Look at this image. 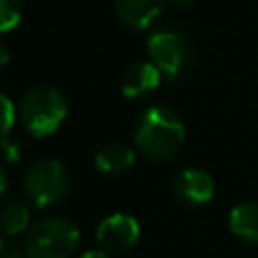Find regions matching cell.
<instances>
[{
	"instance_id": "1",
	"label": "cell",
	"mask_w": 258,
	"mask_h": 258,
	"mask_svg": "<svg viewBox=\"0 0 258 258\" xmlns=\"http://www.w3.org/2000/svg\"><path fill=\"white\" fill-rule=\"evenodd\" d=\"M185 127L183 121L167 107L153 105L137 121L135 145L151 161H167L175 157L183 145Z\"/></svg>"
},
{
	"instance_id": "2",
	"label": "cell",
	"mask_w": 258,
	"mask_h": 258,
	"mask_svg": "<svg viewBox=\"0 0 258 258\" xmlns=\"http://www.w3.org/2000/svg\"><path fill=\"white\" fill-rule=\"evenodd\" d=\"M67 117V101L62 93L50 85H36L28 89L18 107L16 119L32 137H46L54 133Z\"/></svg>"
},
{
	"instance_id": "3",
	"label": "cell",
	"mask_w": 258,
	"mask_h": 258,
	"mask_svg": "<svg viewBox=\"0 0 258 258\" xmlns=\"http://www.w3.org/2000/svg\"><path fill=\"white\" fill-rule=\"evenodd\" d=\"M81 242L79 228L62 216H46L24 234L26 258H71Z\"/></svg>"
},
{
	"instance_id": "4",
	"label": "cell",
	"mask_w": 258,
	"mask_h": 258,
	"mask_svg": "<svg viewBox=\"0 0 258 258\" xmlns=\"http://www.w3.org/2000/svg\"><path fill=\"white\" fill-rule=\"evenodd\" d=\"M22 187L26 198L36 208H48L58 204L69 189L67 167L58 159H36L22 175Z\"/></svg>"
},
{
	"instance_id": "5",
	"label": "cell",
	"mask_w": 258,
	"mask_h": 258,
	"mask_svg": "<svg viewBox=\"0 0 258 258\" xmlns=\"http://www.w3.org/2000/svg\"><path fill=\"white\" fill-rule=\"evenodd\" d=\"M147 52L159 73L171 81L185 77L191 67V44L185 34L173 28L155 30L147 40Z\"/></svg>"
},
{
	"instance_id": "6",
	"label": "cell",
	"mask_w": 258,
	"mask_h": 258,
	"mask_svg": "<svg viewBox=\"0 0 258 258\" xmlns=\"http://www.w3.org/2000/svg\"><path fill=\"white\" fill-rule=\"evenodd\" d=\"M139 240V222L129 214H111L97 226V242L111 252H125Z\"/></svg>"
},
{
	"instance_id": "7",
	"label": "cell",
	"mask_w": 258,
	"mask_h": 258,
	"mask_svg": "<svg viewBox=\"0 0 258 258\" xmlns=\"http://www.w3.org/2000/svg\"><path fill=\"white\" fill-rule=\"evenodd\" d=\"M173 196L185 206H204L214 198V179L208 171L198 167H185L175 173L171 181Z\"/></svg>"
},
{
	"instance_id": "8",
	"label": "cell",
	"mask_w": 258,
	"mask_h": 258,
	"mask_svg": "<svg viewBox=\"0 0 258 258\" xmlns=\"http://www.w3.org/2000/svg\"><path fill=\"white\" fill-rule=\"evenodd\" d=\"M161 81V73L153 62L147 60H139L129 64L123 75H121V91L125 97L135 99V97H143L151 91H155L159 87Z\"/></svg>"
},
{
	"instance_id": "9",
	"label": "cell",
	"mask_w": 258,
	"mask_h": 258,
	"mask_svg": "<svg viewBox=\"0 0 258 258\" xmlns=\"http://www.w3.org/2000/svg\"><path fill=\"white\" fill-rule=\"evenodd\" d=\"M113 4L123 24L135 30H143L157 20L165 0H115Z\"/></svg>"
},
{
	"instance_id": "10",
	"label": "cell",
	"mask_w": 258,
	"mask_h": 258,
	"mask_svg": "<svg viewBox=\"0 0 258 258\" xmlns=\"http://www.w3.org/2000/svg\"><path fill=\"white\" fill-rule=\"evenodd\" d=\"M228 226L238 240L258 244V202H242L234 206L228 216Z\"/></svg>"
},
{
	"instance_id": "11",
	"label": "cell",
	"mask_w": 258,
	"mask_h": 258,
	"mask_svg": "<svg viewBox=\"0 0 258 258\" xmlns=\"http://www.w3.org/2000/svg\"><path fill=\"white\" fill-rule=\"evenodd\" d=\"M135 161V153L131 147L123 145V143H109L103 145L97 153H95V167L101 173H109V175H117L127 171Z\"/></svg>"
},
{
	"instance_id": "12",
	"label": "cell",
	"mask_w": 258,
	"mask_h": 258,
	"mask_svg": "<svg viewBox=\"0 0 258 258\" xmlns=\"http://www.w3.org/2000/svg\"><path fill=\"white\" fill-rule=\"evenodd\" d=\"M28 206L20 200H4L0 204V236L10 238L28 230Z\"/></svg>"
},
{
	"instance_id": "13",
	"label": "cell",
	"mask_w": 258,
	"mask_h": 258,
	"mask_svg": "<svg viewBox=\"0 0 258 258\" xmlns=\"http://www.w3.org/2000/svg\"><path fill=\"white\" fill-rule=\"evenodd\" d=\"M22 18V0H0V32L18 26Z\"/></svg>"
},
{
	"instance_id": "14",
	"label": "cell",
	"mask_w": 258,
	"mask_h": 258,
	"mask_svg": "<svg viewBox=\"0 0 258 258\" xmlns=\"http://www.w3.org/2000/svg\"><path fill=\"white\" fill-rule=\"evenodd\" d=\"M14 121H16V107L4 93H0V137L12 129Z\"/></svg>"
},
{
	"instance_id": "15",
	"label": "cell",
	"mask_w": 258,
	"mask_h": 258,
	"mask_svg": "<svg viewBox=\"0 0 258 258\" xmlns=\"http://www.w3.org/2000/svg\"><path fill=\"white\" fill-rule=\"evenodd\" d=\"M22 155V147L18 143V139H14L12 135H2L0 137V157L6 163H16Z\"/></svg>"
},
{
	"instance_id": "16",
	"label": "cell",
	"mask_w": 258,
	"mask_h": 258,
	"mask_svg": "<svg viewBox=\"0 0 258 258\" xmlns=\"http://www.w3.org/2000/svg\"><path fill=\"white\" fill-rule=\"evenodd\" d=\"M0 258H22V252L12 242H8V238L0 236Z\"/></svg>"
},
{
	"instance_id": "17",
	"label": "cell",
	"mask_w": 258,
	"mask_h": 258,
	"mask_svg": "<svg viewBox=\"0 0 258 258\" xmlns=\"http://www.w3.org/2000/svg\"><path fill=\"white\" fill-rule=\"evenodd\" d=\"M8 60H10V52H8V48L0 42V69H2L4 64H8Z\"/></svg>"
},
{
	"instance_id": "18",
	"label": "cell",
	"mask_w": 258,
	"mask_h": 258,
	"mask_svg": "<svg viewBox=\"0 0 258 258\" xmlns=\"http://www.w3.org/2000/svg\"><path fill=\"white\" fill-rule=\"evenodd\" d=\"M81 258H109V254L103 252V250H89V252H85Z\"/></svg>"
},
{
	"instance_id": "19",
	"label": "cell",
	"mask_w": 258,
	"mask_h": 258,
	"mask_svg": "<svg viewBox=\"0 0 258 258\" xmlns=\"http://www.w3.org/2000/svg\"><path fill=\"white\" fill-rule=\"evenodd\" d=\"M165 2H169L171 6H177V8H185V6L194 4L196 0H165Z\"/></svg>"
},
{
	"instance_id": "20",
	"label": "cell",
	"mask_w": 258,
	"mask_h": 258,
	"mask_svg": "<svg viewBox=\"0 0 258 258\" xmlns=\"http://www.w3.org/2000/svg\"><path fill=\"white\" fill-rule=\"evenodd\" d=\"M4 189H6V175H4V169L0 165V196L4 194Z\"/></svg>"
}]
</instances>
